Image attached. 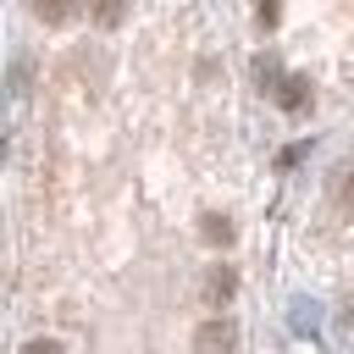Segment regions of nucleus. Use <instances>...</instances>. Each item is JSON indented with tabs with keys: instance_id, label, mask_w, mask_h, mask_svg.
<instances>
[{
	"instance_id": "1",
	"label": "nucleus",
	"mask_w": 354,
	"mask_h": 354,
	"mask_svg": "<svg viewBox=\"0 0 354 354\" xmlns=\"http://www.w3.org/2000/svg\"><path fill=\"white\" fill-rule=\"evenodd\" d=\"M232 348H238V326L227 315H216L194 332V354H232Z\"/></svg>"
},
{
	"instance_id": "2",
	"label": "nucleus",
	"mask_w": 354,
	"mask_h": 354,
	"mask_svg": "<svg viewBox=\"0 0 354 354\" xmlns=\"http://www.w3.org/2000/svg\"><path fill=\"white\" fill-rule=\"evenodd\" d=\"M277 105H282V111H304V105H310V77H299V72L277 77Z\"/></svg>"
},
{
	"instance_id": "3",
	"label": "nucleus",
	"mask_w": 354,
	"mask_h": 354,
	"mask_svg": "<svg viewBox=\"0 0 354 354\" xmlns=\"http://www.w3.org/2000/svg\"><path fill=\"white\" fill-rule=\"evenodd\" d=\"M232 293H238V271H232V266H210V271H205V299H210V304H227Z\"/></svg>"
},
{
	"instance_id": "4",
	"label": "nucleus",
	"mask_w": 354,
	"mask_h": 354,
	"mask_svg": "<svg viewBox=\"0 0 354 354\" xmlns=\"http://www.w3.org/2000/svg\"><path fill=\"white\" fill-rule=\"evenodd\" d=\"M199 238H205V243H216V249H227L238 232H232V221H227L221 210H205V216H199Z\"/></svg>"
},
{
	"instance_id": "5",
	"label": "nucleus",
	"mask_w": 354,
	"mask_h": 354,
	"mask_svg": "<svg viewBox=\"0 0 354 354\" xmlns=\"http://www.w3.org/2000/svg\"><path fill=\"white\" fill-rule=\"evenodd\" d=\"M72 6H77V0H33V17L50 22V28H61V22L72 17Z\"/></svg>"
},
{
	"instance_id": "6",
	"label": "nucleus",
	"mask_w": 354,
	"mask_h": 354,
	"mask_svg": "<svg viewBox=\"0 0 354 354\" xmlns=\"http://www.w3.org/2000/svg\"><path fill=\"white\" fill-rule=\"evenodd\" d=\"M122 11H127V0H94V22H100V28H116Z\"/></svg>"
},
{
	"instance_id": "7",
	"label": "nucleus",
	"mask_w": 354,
	"mask_h": 354,
	"mask_svg": "<svg viewBox=\"0 0 354 354\" xmlns=\"http://www.w3.org/2000/svg\"><path fill=\"white\" fill-rule=\"evenodd\" d=\"M254 11H260V28H277L282 22V0H260Z\"/></svg>"
},
{
	"instance_id": "8",
	"label": "nucleus",
	"mask_w": 354,
	"mask_h": 354,
	"mask_svg": "<svg viewBox=\"0 0 354 354\" xmlns=\"http://www.w3.org/2000/svg\"><path fill=\"white\" fill-rule=\"evenodd\" d=\"M22 354H66V348H61V343H55V337H33V343H28V348H22Z\"/></svg>"
},
{
	"instance_id": "9",
	"label": "nucleus",
	"mask_w": 354,
	"mask_h": 354,
	"mask_svg": "<svg viewBox=\"0 0 354 354\" xmlns=\"http://www.w3.org/2000/svg\"><path fill=\"white\" fill-rule=\"evenodd\" d=\"M337 199H343V205H354V171L343 177V188H337Z\"/></svg>"
}]
</instances>
